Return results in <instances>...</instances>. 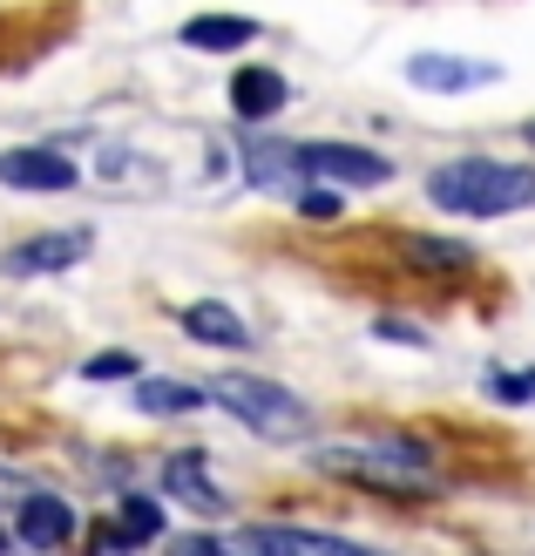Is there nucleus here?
I'll list each match as a JSON object with an SVG mask.
<instances>
[{
  "label": "nucleus",
  "instance_id": "6ab92c4d",
  "mask_svg": "<svg viewBox=\"0 0 535 556\" xmlns=\"http://www.w3.org/2000/svg\"><path fill=\"white\" fill-rule=\"evenodd\" d=\"M380 332H386V340H400V346H420V332H413V326H400V319H386Z\"/></svg>",
  "mask_w": 535,
  "mask_h": 556
},
{
  "label": "nucleus",
  "instance_id": "aec40b11",
  "mask_svg": "<svg viewBox=\"0 0 535 556\" xmlns=\"http://www.w3.org/2000/svg\"><path fill=\"white\" fill-rule=\"evenodd\" d=\"M528 143H535V129H528Z\"/></svg>",
  "mask_w": 535,
  "mask_h": 556
},
{
  "label": "nucleus",
  "instance_id": "20e7f679",
  "mask_svg": "<svg viewBox=\"0 0 535 556\" xmlns=\"http://www.w3.org/2000/svg\"><path fill=\"white\" fill-rule=\"evenodd\" d=\"M298 170L332 177V184H386L393 163L380 150H359V143H298Z\"/></svg>",
  "mask_w": 535,
  "mask_h": 556
},
{
  "label": "nucleus",
  "instance_id": "f257e3e1",
  "mask_svg": "<svg viewBox=\"0 0 535 556\" xmlns=\"http://www.w3.org/2000/svg\"><path fill=\"white\" fill-rule=\"evenodd\" d=\"M428 198L455 217H509V211L535 204V170L495 163V156H461V163H441L428 177Z\"/></svg>",
  "mask_w": 535,
  "mask_h": 556
},
{
  "label": "nucleus",
  "instance_id": "f03ea898",
  "mask_svg": "<svg viewBox=\"0 0 535 556\" xmlns=\"http://www.w3.org/2000/svg\"><path fill=\"white\" fill-rule=\"evenodd\" d=\"M326 476H353V482H373V489H393V495H413L428 482V441H407V434H373V441H332V448L313 455Z\"/></svg>",
  "mask_w": 535,
  "mask_h": 556
},
{
  "label": "nucleus",
  "instance_id": "6e6552de",
  "mask_svg": "<svg viewBox=\"0 0 535 556\" xmlns=\"http://www.w3.org/2000/svg\"><path fill=\"white\" fill-rule=\"evenodd\" d=\"M501 68L495 62H455V54H413L407 62V81L413 89H434V96H461V89H482Z\"/></svg>",
  "mask_w": 535,
  "mask_h": 556
},
{
  "label": "nucleus",
  "instance_id": "0eeeda50",
  "mask_svg": "<svg viewBox=\"0 0 535 556\" xmlns=\"http://www.w3.org/2000/svg\"><path fill=\"white\" fill-rule=\"evenodd\" d=\"M0 184L8 190H75L81 170L68 156H54V150H8L0 156Z\"/></svg>",
  "mask_w": 535,
  "mask_h": 556
},
{
  "label": "nucleus",
  "instance_id": "9d476101",
  "mask_svg": "<svg viewBox=\"0 0 535 556\" xmlns=\"http://www.w3.org/2000/svg\"><path fill=\"white\" fill-rule=\"evenodd\" d=\"M183 41L204 48V54H231V48L258 41V21H244V14H196V21H183Z\"/></svg>",
  "mask_w": 535,
  "mask_h": 556
},
{
  "label": "nucleus",
  "instance_id": "dca6fc26",
  "mask_svg": "<svg viewBox=\"0 0 535 556\" xmlns=\"http://www.w3.org/2000/svg\"><path fill=\"white\" fill-rule=\"evenodd\" d=\"M116 536H123V543H156V536H163V509L150 503V495H123Z\"/></svg>",
  "mask_w": 535,
  "mask_h": 556
},
{
  "label": "nucleus",
  "instance_id": "39448f33",
  "mask_svg": "<svg viewBox=\"0 0 535 556\" xmlns=\"http://www.w3.org/2000/svg\"><path fill=\"white\" fill-rule=\"evenodd\" d=\"M89 231H48V238H27L14 252H0V271L8 278H41V271H68L75 258H89Z\"/></svg>",
  "mask_w": 535,
  "mask_h": 556
},
{
  "label": "nucleus",
  "instance_id": "423d86ee",
  "mask_svg": "<svg viewBox=\"0 0 535 556\" xmlns=\"http://www.w3.org/2000/svg\"><path fill=\"white\" fill-rule=\"evenodd\" d=\"M244 556H373V549H359L346 536H319V530H278V522H265V530H244L238 543Z\"/></svg>",
  "mask_w": 535,
  "mask_h": 556
},
{
  "label": "nucleus",
  "instance_id": "a211bd4d",
  "mask_svg": "<svg viewBox=\"0 0 535 556\" xmlns=\"http://www.w3.org/2000/svg\"><path fill=\"white\" fill-rule=\"evenodd\" d=\"M81 374H89V380H129V374H136V359H129V353H102V359H89Z\"/></svg>",
  "mask_w": 535,
  "mask_h": 556
},
{
  "label": "nucleus",
  "instance_id": "4468645a",
  "mask_svg": "<svg viewBox=\"0 0 535 556\" xmlns=\"http://www.w3.org/2000/svg\"><path fill=\"white\" fill-rule=\"evenodd\" d=\"M400 252L413 265H428V271H468L474 265V252H468V244H455V238H407Z\"/></svg>",
  "mask_w": 535,
  "mask_h": 556
},
{
  "label": "nucleus",
  "instance_id": "2eb2a0df",
  "mask_svg": "<svg viewBox=\"0 0 535 556\" xmlns=\"http://www.w3.org/2000/svg\"><path fill=\"white\" fill-rule=\"evenodd\" d=\"M136 407H150V414H190V407H204V387H177V380H143V387H136Z\"/></svg>",
  "mask_w": 535,
  "mask_h": 556
},
{
  "label": "nucleus",
  "instance_id": "f8f14e48",
  "mask_svg": "<svg viewBox=\"0 0 535 556\" xmlns=\"http://www.w3.org/2000/svg\"><path fill=\"white\" fill-rule=\"evenodd\" d=\"M231 109L238 116H278L285 109V75H271V68H238L231 75Z\"/></svg>",
  "mask_w": 535,
  "mask_h": 556
},
{
  "label": "nucleus",
  "instance_id": "1a4fd4ad",
  "mask_svg": "<svg viewBox=\"0 0 535 556\" xmlns=\"http://www.w3.org/2000/svg\"><path fill=\"white\" fill-rule=\"evenodd\" d=\"M68 530H75V516H68L62 495H27V503H21V543H27V549L68 543Z\"/></svg>",
  "mask_w": 535,
  "mask_h": 556
},
{
  "label": "nucleus",
  "instance_id": "7ed1b4c3",
  "mask_svg": "<svg viewBox=\"0 0 535 556\" xmlns=\"http://www.w3.org/2000/svg\"><path fill=\"white\" fill-rule=\"evenodd\" d=\"M211 401L217 407H231L244 428H258L265 441H292L313 428V407H305L292 387H278V380H251V374H224L211 380Z\"/></svg>",
  "mask_w": 535,
  "mask_h": 556
},
{
  "label": "nucleus",
  "instance_id": "ddd939ff",
  "mask_svg": "<svg viewBox=\"0 0 535 556\" xmlns=\"http://www.w3.org/2000/svg\"><path fill=\"white\" fill-rule=\"evenodd\" d=\"M163 482H170V495H177V503L204 509V516H217V509H224V495H217V482L204 476V462H196V455H170V468H163Z\"/></svg>",
  "mask_w": 535,
  "mask_h": 556
},
{
  "label": "nucleus",
  "instance_id": "9b49d317",
  "mask_svg": "<svg viewBox=\"0 0 535 556\" xmlns=\"http://www.w3.org/2000/svg\"><path fill=\"white\" fill-rule=\"evenodd\" d=\"M183 332L190 340H204V346H251V332H244V319L231 313V305H217V299H196L190 313H183Z\"/></svg>",
  "mask_w": 535,
  "mask_h": 556
},
{
  "label": "nucleus",
  "instance_id": "f3484780",
  "mask_svg": "<svg viewBox=\"0 0 535 556\" xmlns=\"http://www.w3.org/2000/svg\"><path fill=\"white\" fill-rule=\"evenodd\" d=\"M495 401H535V374H515V367H495Z\"/></svg>",
  "mask_w": 535,
  "mask_h": 556
}]
</instances>
